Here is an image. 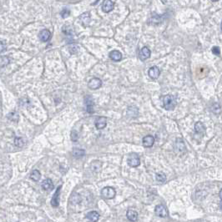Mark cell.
<instances>
[{"label": "cell", "mask_w": 222, "mask_h": 222, "mask_svg": "<svg viewBox=\"0 0 222 222\" xmlns=\"http://www.w3.org/2000/svg\"><path fill=\"white\" fill-rule=\"evenodd\" d=\"M163 105L164 108L167 110H173L176 106V100L175 97L172 95H165L163 99Z\"/></svg>", "instance_id": "cell-1"}, {"label": "cell", "mask_w": 222, "mask_h": 222, "mask_svg": "<svg viewBox=\"0 0 222 222\" xmlns=\"http://www.w3.org/2000/svg\"><path fill=\"white\" fill-rule=\"evenodd\" d=\"M116 195V191L114 190L113 187H109V186H107V187H104L103 190L101 191V196L106 199V200H110V199H113L115 196Z\"/></svg>", "instance_id": "cell-2"}, {"label": "cell", "mask_w": 222, "mask_h": 222, "mask_svg": "<svg viewBox=\"0 0 222 222\" xmlns=\"http://www.w3.org/2000/svg\"><path fill=\"white\" fill-rule=\"evenodd\" d=\"M127 162L130 167H138L140 165V157L136 153H131L127 158Z\"/></svg>", "instance_id": "cell-3"}, {"label": "cell", "mask_w": 222, "mask_h": 222, "mask_svg": "<svg viewBox=\"0 0 222 222\" xmlns=\"http://www.w3.org/2000/svg\"><path fill=\"white\" fill-rule=\"evenodd\" d=\"M155 212L156 216L160 217H166L168 216V211L167 208L164 205H158L155 206Z\"/></svg>", "instance_id": "cell-4"}, {"label": "cell", "mask_w": 222, "mask_h": 222, "mask_svg": "<svg viewBox=\"0 0 222 222\" xmlns=\"http://www.w3.org/2000/svg\"><path fill=\"white\" fill-rule=\"evenodd\" d=\"M88 86L89 88L91 89H97L102 86V81L98 78H94L89 80V82L88 83Z\"/></svg>", "instance_id": "cell-5"}, {"label": "cell", "mask_w": 222, "mask_h": 222, "mask_svg": "<svg viewBox=\"0 0 222 222\" xmlns=\"http://www.w3.org/2000/svg\"><path fill=\"white\" fill-rule=\"evenodd\" d=\"M61 188H62V186H59L56 191H55V193L53 196V198L51 200V205L54 207H58L59 205V195H60Z\"/></svg>", "instance_id": "cell-6"}, {"label": "cell", "mask_w": 222, "mask_h": 222, "mask_svg": "<svg viewBox=\"0 0 222 222\" xmlns=\"http://www.w3.org/2000/svg\"><path fill=\"white\" fill-rule=\"evenodd\" d=\"M114 1H111V0H105L103 2L102 4V10L104 13H109L111 10H113L114 5Z\"/></svg>", "instance_id": "cell-7"}, {"label": "cell", "mask_w": 222, "mask_h": 222, "mask_svg": "<svg viewBox=\"0 0 222 222\" xmlns=\"http://www.w3.org/2000/svg\"><path fill=\"white\" fill-rule=\"evenodd\" d=\"M95 126L96 128L99 129H102L104 128H105L106 124H107V119L104 116L101 117H98L96 120H95Z\"/></svg>", "instance_id": "cell-8"}, {"label": "cell", "mask_w": 222, "mask_h": 222, "mask_svg": "<svg viewBox=\"0 0 222 222\" xmlns=\"http://www.w3.org/2000/svg\"><path fill=\"white\" fill-rule=\"evenodd\" d=\"M79 20L81 22V24H82L84 27H86V26H88L89 24V23H90V14L89 13V12H86V13H84L83 14L79 16Z\"/></svg>", "instance_id": "cell-9"}, {"label": "cell", "mask_w": 222, "mask_h": 222, "mask_svg": "<svg viewBox=\"0 0 222 222\" xmlns=\"http://www.w3.org/2000/svg\"><path fill=\"white\" fill-rule=\"evenodd\" d=\"M148 74H149V76H150L152 79H157L159 76H160V69L157 66H153L151 67L149 69L148 71Z\"/></svg>", "instance_id": "cell-10"}, {"label": "cell", "mask_w": 222, "mask_h": 222, "mask_svg": "<svg viewBox=\"0 0 222 222\" xmlns=\"http://www.w3.org/2000/svg\"><path fill=\"white\" fill-rule=\"evenodd\" d=\"M150 54H151V52H150V49L147 47H144L140 52V59L142 61L146 60L147 59L150 57Z\"/></svg>", "instance_id": "cell-11"}, {"label": "cell", "mask_w": 222, "mask_h": 222, "mask_svg": "<svg viewBox=\"0 0 222 222\" xmlns=\"http://www.w3.org/2000/svg\"><path fill=\"white\" fill-rule=\"evenodd\" d=\"M85 104H86V110L88 111L89 114L94 113V101L90 96H86L85 97Z\"/></svg>", "instance_id": "cell-12"}, {"label": "cell", "mask_w": 222, "mask_h": 222, "mask_svg": "<svg viewBox=\"0 0 222 222\" xmlns=\"http://www.w3.org/2000/svg\"><path fill=\"white\" fill-rule=\"evenodd\" d=\"M86 219L89 222H97L99 219V214L97 211H90L86 215Z\"/></svg>", "instance_id": "cell-13"}, {"label": "cell", "mask_w": 222, "mask_h": 222, "mask_svg": "<svg viewBox=\"0 0 222 222\" xmlns=\"http://www.w3.org/2000/svg\"><path fill=\"white\" fill-rule=\"evenodd\" d=\"M155 143V138L151 135H147L143 138V145L145 147L150 148L151 146H153Z\"/></svg>", "instance_id": "cell-14"}, {"label": "cell", "mask_w": 222, "mask_h": 222, "mask_svg": "<svg viewBox=\"0 0 222 222\" xmlns=\"http://www.w3.org/2000/svg\"><path fill=\"white\" fill-rule=\"evenodd\" d=\"M42 188L47 191H50L54 188V184L50 179H46L42 182Z\"/></svg>", "instance_id": "cell-15"}, {"label": "cell", "mask_w": 222, "mask_h": 222, "mask_svg": "<svg viewBox=\"0 0 222 222\" xmlns=\"http://www.w3.org/2000/svg\"><path fill=\"white\" fill-rule=\"evenodd\" d=\"M39 39H41L43 42H47L51 37V33L49 31L48 29H44L39 33Z\"/></svg>", "instance_id": "cell-16"}, {"label": "cell", "mask_w": 222, "mask_h": 222, "mask_svg": "<svg viewBox=\"0 0 222 222\" xmlns=\"http://www.w3.org/2000/svg\"><path fill=\"white\" fill-rule=\"evenodd\" d=\"M109 58L114 61H119L122 59V54L118 50H113L109 53Z\"/></svg>", "instance_id": "cell-17"}, {"label": "cell", "mask_w": 222, "mask_h": 222, "mask_svg": "<svg viewBox=\"0 0 222 222\" xmlns=\"http://www.w3.org/2000/svg\"><path fill=\"white\" fill-rule=\"evenodd\" d=\"M126 216H127L128 220H129L130 221H136L137 219H138V213H137V211H134V210H129L127 211Z\"/></svg>", "instance_id": "cell-18"}, {"label": "cell", "mask_w": 222, "mask_h": 222, "mask_svg": "<svg viewBox=\"0 0 222 222\" xmlns=\"http://www.w3.org/2000/svg\"><path fill=\"white\" fill-rule=\"evenodd\" d=\"M73 156L75 158H81L85 155V151L81 149H74L73 150Z\"/></svg>", "instance_id": "cell-19"}, {"label": "cell", "mask_w": 222, "mask_h": 222, "mask_svg": "<svg viewBox=\"0 0 222 222\" xmlns=\"http://www.w3.org/2000/svg\"><path fill=\"white\" fill-rule=\"evenodd\" d=\"M41 177V174L38 170H34L32 171L31 175H30V179L34 181H39Z\"/></svg>", "instance_id": "cell-20"}, {"label": "cell", "mask_w": 222, "mask_h": 222, "mask_svg": "<svg viewBox=\"0 0 222 222\" xmlns=\"http://www.w3.org/2000/svg\"><path fill=\"white\" fill-rule=\"evenodd\" d=\"M176 148L178 149L179 148V151L180 152H182L183 150L186 151V146H185V144L184 142L181 140V139H177L176 142Z\"/></svg>", "instance_id": "cell-21"}, {"label": "cell", "mask_w": 222, "mask_h": 222, "mask_svg": "<svg viewBox=\"0 0 222 222\" xmlns=\"http://www.w3.org/2000/svg\"><path fill=\"white\" fill-rule=\"evenodd\" d=\"M195 129H196V131L198 134H201V133H204L205 132V126H204V124H202L201 122H197L196 125H195Z\"/></svg>", "instance_id": "cell-22"}, {"label": "cell", "mask_w": 222, "mask_h": 222, "mask_svg": "<svg viewBox=\"0 0 222 222\" xmlns=\"http://www.w3.org/2000/svg\"><path fill=\"white\" fill-rule=\"evenodd\" d=\"M155 178H156V181H159L160 183H164L165 181H166V176L164 173L160 172V173H157L156 176H155Z\"/></svg>", "instance_id": "cell-23"}, {"label": "cell", "mask_w": 222, "mask_h": 222, "mask_svg": "<svg viewBox=\"0 0 222 222\" xmlns=\"http://www.w3.org/2000/svg\"><path fill=\"white\" fill-rule=\"evenodd\" d=\"M0 62H1V68H4L9 64L10 60H9V58L8 56H2Z\"/></svg>", "instance_id": "cell-24"}, {"label": "cell", "mask_w": 222, "mask_h": 222, "mask_svg": "<svg viewBox=\"0 0 222 222\" xmlns=\"http://www.w3.org/2000/svg\"><path fill=\"white\" fill-rule=\"evenodd\" d=\"M14 144L18 147H22L24 145V140L21 137H16L14 140Z\"/></svg>", "instance_id": "cell-25"}, {"label": "cell", "mask_w": 222, "mask_h": 222, "mask_svg": "<svg viewBox=\"0 0 222 222\" xmlns=\"http://www.w3.org/2000/svg\"><path fill=\"white\" fill-rule=\"evenodd\" d=\"M60 14L62 16V18L65 19V18H67V17L69 16V14H70V11L68 9H63V10L61 11Z\"/></svg>", "instance_id": "cell-26"}, {"label": "cell", "mask_w": 222, "mask_h": 222, "mask_svg": "<svg viewBox=\"0 0 222 222\" xmlns=\"http://www.w3.org/2000/svg\"><path fill=\"white\" fill-rule=\"evenodd\" d=\"M212 53L214 54H216L217 56H220V54H221V49H220V48L217 46H215L212 48Z\"/></svg>", "instance_id": "cell-27"}, {"label": "cell", "mask_w": 222, "mask_h": 222, "mask_svg": "<svg viewBox=\"0 0 222 222\" xmlns=\"http://www.w3.org/2000/svg\"><path fill=\"white\" fill-rule=\"evenodd\" d=\"M78 138H79V135H78V133L75 131V130H74L72 131V134H71V139H72V141H77Z\"/></svg>", "instance_id": "cell-28"}, {"label": "cell", "mask_w": 222, "mask_h": 222, "mask_svg": "<svg viewBox=\"0 0 222 222\" xmlns=\"http://www.w3.org/2000/svg\"><path fill=\"white\" fill-rule=\"evenodd\" d=\"M4 41H1V52L4 51Z\"/></svg>", "instance_id": "cell-29"}, {"label": "cell", "mask_w": 222, "mask_h": 222, "mask_svg": "<svg viewBox=\"0 0 222 222\" xmlns=\"http://www.w3.org/2000/svg\"><path fill=\"white\" fill-rule=\"evenodd\" d=\"M220 198L222 200V190L220 191Z\"/></svg>", "instance_id": "cell-30"}, {"label": "cell", "mask_w": 222, "mask_h": 222, "mask_svg": "<svg viewBox=\"0 0 222 222\" xmlns=\"http://www.w3.org/2000/svg\"><path fill=\"white\" fill-rule=\"evenodd\" d=\"M221 29H222V22H221Z\"/></svg>", "instance_id": "cell-31"}]
</instances>
